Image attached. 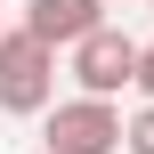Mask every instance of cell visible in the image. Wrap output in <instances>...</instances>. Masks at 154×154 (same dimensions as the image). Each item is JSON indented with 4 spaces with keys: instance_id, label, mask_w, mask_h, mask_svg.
I'll use <instances>...</instances> for the list:
<instances>
[{
    "instance_id": "1",
    "label": "cell",
    "mask_w": 154,
    "mask_h": 154,
    "mask_svg": "<svg viewBox=\"0 0 154 154\" xmlns=\"http://www.w3.org/2000/svg\"><path fill=\"white\" fill-rule=\"evenodd\" d=\"M57 106V49H41L24 24H0V114H49Z\"/></svg>"
},
{
    "instance_id": "2",
    "label": "cell",
    "mask_w": 154,
    "mask_h": 154,
    "mask_svg": "<svg viewBox=\"0 0 154 154\" xmlns=\"http://www.w3.org/2000/svg\"><path fill=\"white\" fill-rule=\"evenodd\" d=\"M41 146L49 154H122V106L106 97H65L41 114Z\"/></svg>"
},
{
    "instance_id": "3",
    "label": "cell",
    "mask_w": 154,
    "mask_h": 154,
    "mask_svg": "<svg viewBox=\"0 0 154 154\" xmlns=\"http://www.w3.org/2000/svg\"><path fill=\"white\" fill-rule=\"evenodd\" d=\"M65 57H73V81H81V97H106V106H114V97L130 89V73H138V41H130L114 16H106L97 32H81Z\"/></svg>"
},
{
    "instance_id": "4",
    "label": "cell",
    "mask_w": 154,
    "mask_h": 154,
    "mask_svg": "<svg viewBox=\"0 0 154 154\" xmlns=\"http://www.w3.org/2000/svg\"><path fill=\"white\" fill-rule=\"evenodd\" d=\"M97 24H106V0H24V32L41 49H73Z\"/></svg>"
},
{
    "instance_id": "5",
    "label": "cell",
    "mask_w": 154,
    "mask_h": 154,
    "mask_svg": "<svg viewBox=\"0 0 154 154\" xmlns=\"http://www.w3.org/2000/svg\"><path fill=\"white\" fill-rule=\"evenodd\" d=\"M122 154H154V106L122 114Z\"/></svg>"
},
{
    "instance_id": "6",
    "label": "cell",
    "mask_w": 154,
    "mask_h": 154,
    "mask_svg": "<svg viewBox=\"0 0 154 154\" xmlns=\"http://www.w3.org/2000/svg\"><path fill=\"white\" fill-rule=\"evenodd\" d=\"M130 89L154 106V41H138V73H130Z\"/></svg>"
}]
</instances>
